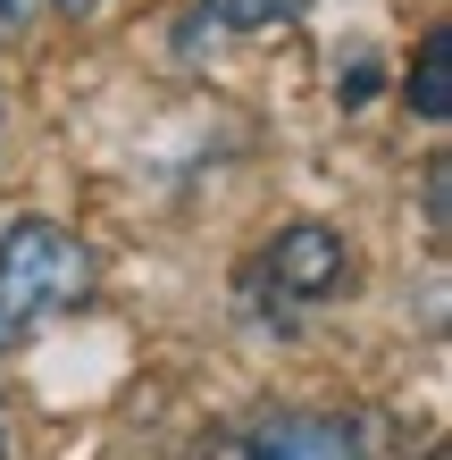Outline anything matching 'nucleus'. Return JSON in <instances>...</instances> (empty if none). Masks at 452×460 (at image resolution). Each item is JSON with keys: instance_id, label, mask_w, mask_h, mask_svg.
I'll list each match as a JSON object with an SVG mask.
<instances>
[{"instance_id": "1", "label": "nucleus", "mask_w": 452, "mask_h": 460, "mask_svg": "<svg viewBox=\"0 0 452 460\" xmlns=\"http://www.w3.org/2000/svg\"><path fill=\"white\" fill-rule=\"evenodd\" d=\"M93 293V252L50 218H9L0 226V343L34 335L42 318L75 310Z\"/></svg>"}, {"instance_id": "2", "label": "nucleus", "mask_w": 452, "mask_h": 460, "mask_svg": "<svg viewBox=\"0 0 452 460\" xmlns=\"http://www.w3.org/2000/svg\"><path fill=\"white\" fill-rule=\"evenodd\" d=\"M269 285L285 302H327V293L352 285V252H343L335 226H285L269 243Z\"/></svg>"}, {"instance_id": "6", "label": "nucleus", "mask_w": 452, "mask_h": 460, "mask_svg": "<svg viewBox=\"0 0 452 460\" xmlns=\"http://www.w3.org/2000/svg\"><path fill=\"white\" fill-rule=\"evenodd\" d=\"M9 25H25V0H0V34H9Z\"/></svg>"}, {"instance_id": "5", "label": "nucleus", "mask_w": 452, "mask_h": 460, "mask_svg": "<svg viewBox=\"0 0 452 460\" xmlns=\"http://www.w3.org/2000/svg\"><path fill=\"white\" fill-rule=\"evenodd\" d=\"M209 25H285L294 17V0H201Z\"/></svg>"}, {"instance_id": "4", "label": "nucleus", "mask_w": 452, "mask_h": 460, "mask_svg": "<svg viewBox=\"0 0 452 460\" xmlns=\"http://www.w3.org/2000/svg\"><path fill=\"white\" fill-rule=\"evenodd\" d=\"M444 50H452L444 34L419 42V75H411V110H419V118H444V110H452V93H444Z\"/></svg>"}, {"instance_id": "3", "label": "nucleus", "mask_w": 452, "mask_h": 460, "mask_svg": "<svg viewBox=\"0 0 452 460\" xmlns=\"http://www.w3.org/2000/svg\"><path fill=\"white\" fill-rule=\"evenodd\" d=\"M244 460H368L360 427L352 419H327V411H294L277 427H260V444Z\"/></svg>"}, {"instance_id": "8", "label": "nucleus", "mask_w": 452, "mask_h": 460, "mask_svg": "<svg viewBox=\"0 0 452 460\" xmlns=\"http://www.w3.org/2000/svg\"><path fill=\"white\" fill-rule=\"evenodd\" d=\"M0 452H9V427H0Z\"/></svg>"}, {"instance_id": "7", "label": "nucleus", "mask_w": 452, "mask_h": 460, "mask_svg": "<svg viewBox=\"0 0 452 460\" xmlns=\"http://www.w3.org/2000/svg\"><path fill=\"white\" fill-rule=\"evenodd\" d=\"M59 9H67V17H84V9H101V0H59Z\"/></svg>"}]
</instances>
